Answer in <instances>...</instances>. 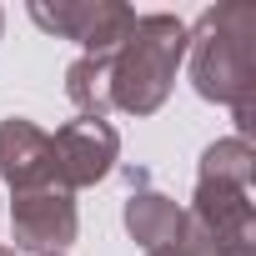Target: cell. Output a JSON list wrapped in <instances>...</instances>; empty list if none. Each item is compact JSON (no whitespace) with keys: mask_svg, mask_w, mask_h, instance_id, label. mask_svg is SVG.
<instances>
[{"mask_svg":"<svg viewBox=\"0 0 256 256\" xmlns=\"http://www.w3.org/2000/svg\"><path fill=\"white\" fill-rule=\"evenodd\" d=\"M251 176H256V151L246 146V136L211 141L201 151L196 196H191L176 251H186V256H256Z\"/></svg>","mask_w":256,"mask_h":256,"instance_id":"cell-1","label":"cell"},{"mask_svg":"<svg viewBox=\"0 0 256 256\" xmlns=\"http://www.w3.org/2000/svg\"><path fill=\"white\" fill-rule=\"evenodd\" d=\"M191 86L201 100L231 106L236 126H251V90H256V10L241 0L201 10L191 40Z\"/></svg>","mask_w":256,"mask_h":256,"instance_id":"cell-2","label":"cell"},{"mask_svg":"<svg viewBox=\"0 0 256 256\" xmlns=\"http://www.w3.org/2000/svg\"><path fill=\"white\" fill-rule=\"evenodd\" d=\"M186 20L156 10V16H136L131 36L120 40V50L110 56V106L126 116H156L176 86V70L186 60Z\"/></svg>","mask_w":256,"mask_h":256,"instance_id":"cell-3","label":"cell"},{"mask_svg":"<svg viewBox=\"0 0 256 256\" xmlns=\"http://www.w3.org/2000/svg\"><path fill=\"white\" fill-rule=\"evenodd\" d=\"M30 20L60 40H76L86 56H116L120 40L131 36L136 10L120 0H56V6H30Z\"/></svg>","mask_w":256,"mask_h":256,"instance_id":"cell-4","label":"cell"},{"mask_svg":"<svg viewBox=\"0 0 256 256\" xmlns=\"http://www.w3.org/2000/svg\"><path fill=\"white\" fill-rule=\"evenodd\" d=\"M116 156H120L116 126L96 120V116H76L50 136V161H56V186L60 191H80V186L106 181L116 171Z\"/></svg>","mask_w":256,"mask_h":256,"instance_id":"cell-5","label":"cell"},{"mask_svg":"<svg viewBox=\"0 0 256 256\" xmlns=\"http://www.w3.org/2000/svg\"><path fill=\"white\" fill-rule=\"evenodd\" d=\"M80 231V211L70 191L40 186V191H10V236L20 251L36 256H60Z\"/></svg>","mask_w":256,"mask_h":256,"instance_id":"cell-6","label":"cell"},{"mask_svg":"<svg viewBox=\"0 0 256 256\" xmlns=\"http://www.w3.org/2000/svg\"><path fill=\"white\" fill-rule=\"evenodd\" d=\"M0 181L10 191H40L56 186V161H50V131L36 120L10 116L0 120Z\"/></svg>","mask_w":256,"mask_h":256,"instance_id":"cell-7","label":"cell"},{"mask_svg":"<svg viewBox=\"0 0 256 256\" xmlns=\"http://www.w3.org/2000/svg\"><path fill=\"white\" fill-rule=\"evenodd\" d=\"M181 226H186V211L171 196H161L151 186L131 191V201H126V231H131V241L146 256L151 251H176L181 246Z\"/></svg>","mask_w":256,"mask_h":256,"instance_id":"cell-8","label":"cell"},{"mask_svg":"<svg viewBox=\"0 0 256 256\" xmlns=\"http://www.w3.org/2000/svg\"><path fill=\"white\" fill-rule=\"evenodd\" d=\"M66 96H70V106L80 116L106 120V110H110V56H80V60H70Z\"/></svg>","mask_w":256,"mask_h":256,"instance_id":"cell-9","label":"cell"},{"mask_svg":"<svg viewBox=\"0 0 256 256\" xmlns=\"http://www.w3.org/2000/svg\"><path fill=\"white\" fill-rule=\"evenodd\" d=\"M151 256H186V251H151Z\"/></svg>","mask_w":256,"mask_h":256,"instance_id":"cell-10","label":"cell"},{"mask_svg":"<svg viewBox=\"0 0 256 256\" xmlns=\"http://www.w3.org/2000/svg\"><path fill=\"white\" fill-rule=\"evenodd\" d=\"M0 256H16V251H10V246H0Z\"/></svg>","mask_w":256,"mask_h":256,"instance_id":"cell-11","label":"cell"},{"mask_svg":"<svg viewBox=\"0 0 256 256\" xmlns=\"http://www.w3.org/2000/svg\"><path fill=\"white\" fill-rule=\"evenodd\" d=\"M0 30H6V10H0Z\"/></svg>","mask_w":256,"mask_h":256,"instance_id":"cell-12","label":"cell"}]
</instances>
